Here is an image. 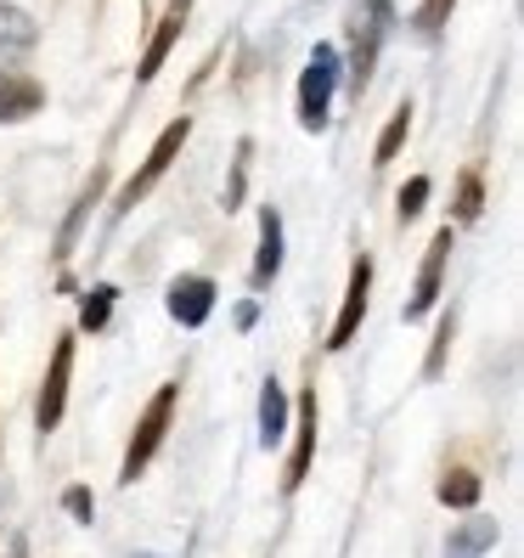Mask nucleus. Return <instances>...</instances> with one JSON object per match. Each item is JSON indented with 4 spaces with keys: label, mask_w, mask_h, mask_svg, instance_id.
I'll return each instance as SVG.
<instances>
[{
    "label": "nucleus",
    "mask_w": 524,
    "mask_h": 558,
    "mask_svg": "<svg viewBox=\"0 0 524 558\" xmlns=\"http://www.w3.org/2000/svg\"><path fill=\"white\" fill-rule=\"evenodd\" d=\"M316 423H321V412H316V389H310V396L300 401V429H293V457H288V474H282L288 490H300L305 474H310V457H316Z\"/></svg>",
    "instance_id": "obj_10"
},
{
    "label": "nucleus",
    "mask_w": 524,
    "mask_h": 558,
    "mask_svg": "<svg viewBox=\"0 0 524 558\" xmlns=\"http://www.w3.org/2000/svg\"><path fill=\"white\" fill-rule=\"evenodd\" d=\"M451 7H456V0H423V7H417V28H423V35H440Z\"/></svg>",
    "instance_id": "obj_23"
},
{
    "label": "nucleus",
    "mask_w": 524,
    "mask_h": 558,
    "mask_svg": "<svg viewBox=\"0 0 524 558\" xmlns=\"http://www.w3.org/2000/svg\"><path fill=\"white\" fill-rule=\"evenodd\" d=\"M46 108V85L28 80L17 69H0V124H17V119H35Z\"/></svg>",
    "instance_id": "obj_8"
},
{
    "label": "nucleus",
    "mask_w": 524,
    "mask_h": 558,
    "mask_svg": "<svg viewBox=\"0 0 524 558\" xmlns=\"http://www.w3.org/2000/svg\"><path fill=\"white\" fill-rule=\"evenodd\" d=\"M142 558H153V553H142Z\"/></svg>",
    "instance_id": "obj_26"
},
{
    "label": "nucleus",
    "mask_w": 524,
    "mask_h": 558,
    "mask_svg": "<svg viewBox=\"0 0 524 558\" xmlns=\"http://www.w3.org/2000/svg\"><path fill=\"white\" fill-rule=\"evenodd\" d=\"M215 282L209 277H175L170 282V316L181 322V327H204L209 322V311H215Z\"/></svg>",
    "instance_id": "obj_9"
},
{
    "label": "nucleus",
    "mask_w": 524,
    "mask_h": 558,
    "mask_svg": "<svg viewBox=\"0 0 524 558\" xmlns=\"http://www.w3.org/2000/svg\"><path fill=\"white\" fill-rule=\"evenodd\" d=\"M440 502H446V508H474V502H479V474L451 469V474L440 480Z\"/></svg>",
    "instance_id": "obj_16"
},
{
    "label": "nucleus",
    "mask_w": 524,
    "mask_h": 558,
    "mask_svg": "<svg viewBox=\"0 0 524 558\" xmlns=\"http://www.w3.org/2000/svg\"><path fill=\"white\" fill-rule=\"evenodd\" d=\"M389 0H367L362 12H355V40H350V90L362 96L367 90V80H373V69H378V46H383V35H389Z\"/></svg>",
    "instance_id": "obj_3"
},
{
    "label": "nucleus",
    "mask_w": 524,
    "mask_h": 558,
    "mask_svg": "<svg viewBox=\"0 0 524 558\" xmlns=\"http://www.w3.org/2000/svg\"><path fill=\"white\" fill-rule=\"evenodd\" d=\"M497 547V519H463L446 542V558H485Z\"/></svg>",
    "instance_id": "obj_14"
},
{
    "label": "nucleus",
    "mask_w": 524,
    "mask_h": 558,
    "mask_svg": "<svg viewBox=\"0 0 524 558\" xmlns=\"http://www.w3.org/2000/svg\"><path fill=\"white\" fill-rule=\"evenodd\" d=\"M451 333H456V316H440V327H435V344H429V361H423V373H440L446 367V350H451Z\"/></svg>",
    "instance_id": "obj_21"
},
{
    "label": "nucleus",
    "mask_w": 524,
    "mask_h": 558,
    "mask_svg": "<svg viewBox=\"0 0 524 558\" xmlns=\"http://www.w3.org/2000/svg\"><path fill=\"white\" fill-rule=\"evenodd\" d=\"M35 40H40L35 17H28V12H17V7H0V46H12V51H28Z\"/></svg>",
    "instance_id": "obj_15"
},
{
    "label": "nucleus",
    "mask_w": 524,
    "mask_h": 558,
    "mask_svg": "<svg viewBox=\"0 0 524 558\" xmlns=\"http://www.w3.org/2000/svg\"><path fill=\"white\" fill-rule=\"evenodd\" d=\"M175 396H181V384H163L158 396L147 401L142 423H136V435H130V451H124V469H119V485H136L153 463V451L163 446V429H170V417H175Z\"/></svg>",
    "instance_id": "obj_1"
},
{
    "label": "nucleus",
    "mask_w": 524,
    "mask_h": 558,
    "mask_svg": "<svg viewBox=\"0 0 524 558\" xmlns=\"http://www.w3.org/2000/svg\"><path fill=\"white\" fill-rule=\"evenodd\" d=\"M186 136H192V119L181 113L175 124H163V136L153 142V153H147V163H142V170L136 175H130L124 181V192H119V204H113V215H124L130 204H136V198H147V192L163 181V170H170V163H175V153L186 147Z\"/></svg>",
    "instance_id": "obj_4"
},
{
    "label": "nucleus",
    "mask_w": 524,
    "mask_h": 558,
    "mask_svg": "<svg viewBox=\"0 0 524 558\" xmlns=\"http://www.w3.org/2000/svg\"><path fill=\"white\" fill-rule=\"evenodd\" d=\"M181 28H186V0H175L170 12H163V23H158V35L147 40V51H142V62H136V80L147 85L158 69H163V57H170V46L181 40Z\"/></svg>",
    "instance_id": "obj_11"
},
{
    "label": "nucleus",
    "mask_w": 524,
    "mask_h": 558,
    "mask_svg": "<svg viewBox=\"0 0 524 558\" xmlns=\"http://www.w3.org/2000/svg\"><path fill=\"white\" fill-rule=\"evenodd\" d=\"M423 204H429V175H412V181L401 186V226H406V220H417V215H423Z\"/></svg>",
    "instance_id": "obj_20"
},
{
    "label": "nucleus",
    "mask_w": 524,
    "mask_h": 558,
    "mask_svg": "<svg viewBox=\"0 0 524 558\" xmlns=\"http://www.w3.org/2000/svg\"><path fill=\"white\" fill-rule=\"evenodd\" d=\"M69 373H74V339L62 333L57 350H51V373H46V389H40V435H51L62 423V407H69Z\"/></svg>",
    "instance_id": "obj_6"
},
{
    "label": "nucleus",
    "mask_w": 524,
    "mask_h": 558,
    "mask_svg": "<svg viewBox=\"0 0 524 558\" xmlns=\"http://www.w3.org/2000/svg\"><path fill=\"white\" fill-rule=\"evenodd\" d=\"M479 209H485V186H479V175L468 170L463 181H456V220H479Z\"/></svg>",
    "instance_id": "obj_19"
},
{
    "label": "nucleus",
    "mask_w": 524,
    "mask_h": 558,
    "mask_svg": "<svg viewBox=\"0 0 524 558\" xmlns=\"http://www.w3.org/2000/svg\"><path fill=\"white\" fill-rule=\"evenodd\" d=\"M446 259H451V226H440V232L429 238V254H423V266H417V288H412V300H406V322H423V316L435 311Z\"/></svg>",
    "instance_id": "obj_5"
},
{
    "label": "nucleus",
    "mask_w": 524,
    "mask_h": 558,
    "mask_svg": "<svg viewBox=\"0 0 524 558\" xmlns=\"http://www.w3.org/2000/svg\"><path fill=\"white\" fill-rule=\"evenodd\" d=\"M96 186H102V181H90V192H85V198L74 204V215H69V226H62V238H57V254H69V248H74V238H80V226H85V209L96 204Z\"/></svg>",
    "instance_id": "obj_22"
},
{
    "label": "nucleus",
    "mask_w": 524,
    "mask_h": 558,
    "mask_svg": "<svg viewBox=\"0 0 524 558\" xmlns=\"http://www.w3.org/2000/svg\"><path fill=\"white\" fill-rule=\"evenodd\" d=\"M282 440H288V396L277 378H266V389H259V446L277 451Z\"/></svg>",
    "instance_id": "obj_13"
},
{
    "label": "nucleus",
    "mask_w": 524,
    "mask_h": 558,
    "mask_svg": "<svg viewBox=\"0 0 524 558\" xmlns=\"http://www.w3.org/2000/svg\"><path fill=\"white\" fill-rule=\"evenodd\" d=\"M406 130H412V102H401L395 108V119L383 124V136H378V153H373V163H389L401 153V142H406Z\"/></svg>",
    "instance_id": "obj_17"
},
{
    "label": "nucleus",
    "mask_w": 524,
    "mask_h": 558,
    "mask_svg": "<svg viewBox=\"0 0 524 558\" xmlns=\"http://www.w3.org/2000/svg\"><path fill=\"white\" fill-rule=\"evenodd\" d=\"M367 293H373V259L362 254V259L350 266L344 311H339V322H333V339H327V350H344V344L355 339V327H362V316H367Z\"/></svg>",
    "instance_id": "obj_7"
},
{
    "label": "nucleus",
    "mask_w": 524,
    "mask_h": 558,
    "mask_svg": "<svg viewBox=\"0 0 524 558\" xmlns=\"http://www.w3.org/2000/svg\"><path fill=\"white\" fill-rule=\"evenodd\" d=\"M282 271V215L277 209H259V259H254V288L277 282Z\"/></svg>",
    "instance_id": "obj_12"
},
{
    "label": "nucleus",
    "mask_w": 524,
    "mask_h": 558,
    "mask_svg": "<svg viewBox=\"0 0 524 558\" xmlns=\"http://www.w3.org/2000/svg\"><path fill=\"white\" fill-rule=\"evenodd\" d=\"M339 51L333 46H316L305 74H300V124L305 130H327V113H333V90H339Z\"/></svg>",
    "instance_id": "obj_2"
},
{
    "label": "nucleus",
    "mask_w": 524,
    "mask_h": 558,
    "mask_svg": "<svg viewBox=\"0 0 524 558\" xmlns=\"http://www.w3.org/2000/svg\"><path fill=\"white\" fill-rule=\"evenodd\" d=\"M62 508H69L80 524H90V513H96V497H90L85 485H69V490H62Z\"/></svg>",
    "instance_id": "obj_24"
},
{
    "label": "nucleus",
    "mask_w": 524,
    "mask_h": 558,
    "mask_svg": "<svg viewBox=\"0 0 524 558\" xmlns=\"http://www.w3.org/2000/svg\"><path fill=\"white\" fill-rule=\"evenodd\" d=\"M259 322V305H237V327H254Z\"/></svg>",
    "instance_id": "obj_25"
},
{
    "label": "nucleus",
    "mask_w": 524,
    "mask_h": 558,
    "mask_svg": "<svg viewBox=\"0 0 524 558\" xmlns=\"http://www.w3.org/2000/svg\"><path fill=\"white\" fill-rule=\"evenodd\" d=\"M113 300H119V288H108V282H102V288H90V300H85V311H80V327H85V333H102Z\"/></svg>",
    "instance_id": "obj_18"
}]
</instances>
